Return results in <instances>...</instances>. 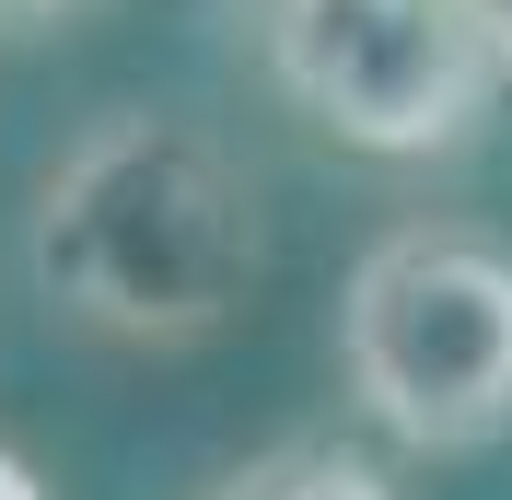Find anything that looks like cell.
<instances>
[{"label":"cell","instance_id":"277c9868","mask_svg":"<svg viewBox=\"0 0 512 500\" xmlns=\"http://www.w3.org/2000/svg\"><path fill=\"white\" fill-rule=\"evenodd\" d=\"M210 500H396L361 454H338V442H280V454H256V466H233Z\"/></svg>","mask_w":512,"mask_h":500},{"label":"cell","instance_id":"3957f363","mask_svg":"<svg viewBox=\"0 0 512 500\" xmlns=\"http://www.w3.org/2000/svg\"><path fill=\"white\" fill-rule=\"evenodd\" d=\"M268 82L338 152H466L501 105V24L489 0H268Z\"/></svg>","mask_w":512,"mask_h":500},{"label":"cell","instance_id":"6da1fadb","mask_svg":"<svg viewBox=\"0 0 512 500\" xmlns=\"http://www.w3.org/2000/svg\"><path fill=\"white\" fill-rule=\"evenodd\" d=\"M256 268H268L256 175L163 105L94 117L24 210V280L47 291V314L117 349H187L233 326Z\"/></svg>","mask_w":512,"mask_h":500},{"label":"cell","instance_id":"ba28073f","mask_svg":"<svg viewBox=\"0 0 512 500\" xmlns=\"http://www.w3.org/2000/svg\"><path fill=\"white\" fill-rule=\"evenodd\" d=\"M210 12H245V24H268V0H210Z\"/></svg>","mask_w":512,"mask_h":500},{"label":"cell","instance_id":"7a4b0ae2","mask_svg":"<svg viewBox=\"0 0 512 500\" xmlns=\"http://www.w3.org/2000/svg\"><path fill=\"white\" fill-rule=\"evenodd\" d=\"M338 384L396 454H489L512 431V245L396 221L338 291Z\"/></svg>","mask_w":512,"mask_h":500},{"label":"cell","instance_id":"8992f818","mask_svg":"<svg viewBox=\"0 0 512 500\" xmlns=\"http://www.w3.org/2000/svg\"><path fill=\"white\" fill-rule=\"evenodd\" d=\"M47 12H70V0H0V24H47Z\"/></svg>","mask_w":512,"mask_h":500},{"label":"cell","instance_id":"5b68a950","mask_svg":"<svg viewBox=\"0 0 512 500\" xmlns=\"http://www.w3.org/2000/svg\"><path fill=\"white\" fill-rule=\"evenodd\" d=\"M0 500H47V489H35V466H24V454H0Z\"/></svg>","mask_w":512,"mask_h":500},{"label":"cell","instance_id":"52a82bcc","mask_svg":"<svg viewBox=\"0 0 512 500\" xmlns=\"http://www.w3.org/2000/svg\"><path fill=\"white\" fill-rule=\"evenodd\" d=\"M489 24H501V94H512V0H489Z\"/></svg>","mask_w":512,"mask_h":500}]
</instances>
